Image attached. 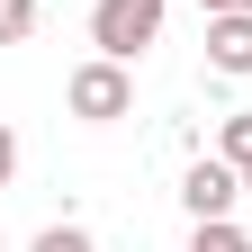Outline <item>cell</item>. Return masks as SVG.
I'll return each mask as SVG.
<instances>
[{"label":"cell","instance_id":"1","mask_svg":"<svg viewBox=\"0 0 252 252\" xmlns=\"http://www.w3.org/2000/svg\"><path fill=\"white\" fill-rule=\"evenodd\" d=\"M162 18H171V0H90V45L135 63L144 45H162Z\"/></svg>","mask_w":252,"mask_h":252},{"label":"cell","instance_id":"6","mask_svg":"<svg viewBox=\"0 0 252 252\" xmlns=\"http://www.w3.org/2000/svg\"><path fill=\"white\" fill-rule=\"evenodd\" d=\"M27 252H99V234H90V225H45Z\"/></svg>","mask_w":252,"mask_h":252},{"label":"cell","instance_id":"4","mask_svg":"<svg viewBox=\"0 0 252 252\" xmlns=\"http://www.w3.org/2000/svg\"><path fill=\"white\" fill-rule=\"evenodd\" d=\"M207 72L216 81H252V9H216L207 18Z\"/></svg>","mask_w":252,"mask_h":252},{"label":"cell","instance_id":"7","mask_svg":"<svg viewBox=\"0 0 252 252\" xmlns=\"http://www.w3.org/2000/svg\"><path fill=\"white\" fill-rule=\"evenodd\" d=\"M36 36V0H0V45H27Z\"/></svg>","mask_w":252,"mask_h":252},{"label":"cell","instance_id":"2","mask_svg":"<svg viewBox=\"0 0 252 252\" xmlns=\"http://www.w3.org/2000/svg\"><path fill=\"white\" fill-rule=\"evenodd\" d=\"M63 108H72L81 126H117L126 108H135V81H126V63L117 54H90L72 81H63Z\"/></svg>","mask_w":252,"mask_h":252},{"label":"cell","instance_id":"9","mask_svg":"<svg viewBox=\"0 0 252 252\" xmlns=\"http://www.w3.org/2000/svg\"><path fill=\"white\" fill-rule=\"evenodd\" d=\"M9 171H18V135L0 126V189H9Z\"/></svg>","mask_w":252,"mask_h":252},{"label":"cell","instance_id":"10","mask_svg":"<svg viewBox=\"0 0 252 252\" xmlns=\"http://www.w3.org/2000/svg\"><path fill=\"white\" fill-rule=\"evenodd\" d=\"M198 9H207V18H216V9H252V0H198Z\"/></svg>","mask_w":252,"mask_h":252},{"label":"cell","instance_id":"11","mask_svg":"<svg viewBox=\"0 0 252 252\" xmlns=\"http://www.w3.org/2000/svg\"><path fill=\"white\" fill-rule=\"evenodd\" d=\"M243 189H252V162H243Z\"/></svg>","mask_w":252,"mask_h":252},{"label":"cell","instance_id":"8","mask_svg":"<svg viewBox=\"0 0 252 252\" xmlns=\"http://www.w3.org/2000/svg\"><path fill=\"white\" fill-rule=\"evenodd\" d=\"M216 144H225V162L243 171V162H252V108H234V117H225V135H216Z\"/></svg>","mask_w":252,"mask_h":252},{"label":"cell","instance_id":"3","mask_svg":"<svg viewBox=\"0 0 252 252\" xmlns=\"http://www.w3.org/2000/svg\"><path fill=\"white\" fill-rule=\"evenodd\" d=\"M234 198H243V171L225 162V153H207V162L180 171V207H189V225H198V216H234Z\"/></svg>","mask_w":252,"mask_h":252},{"label":"cell","instance_id":"5","mask_svg":"<svg viewBox=\"0 0 252 252\" xmlns=\"http://www.w3.org/2000/svg\"><path fill=\"white\" fill-rule=\"evenodd\" d=\"M189 252H252V234L234 216H198V225H189Z\"/></svg>","mask_w":252,"mask_h":252}]
</instances>
